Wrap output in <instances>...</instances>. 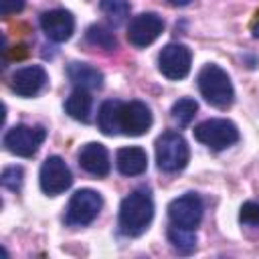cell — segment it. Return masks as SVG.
<instances>
[{
	"instance_id": "obj_9",
	"label": "cell",
	"mask_w": 259,
	"mask_h": 259,
	"mask_svg": "<svg viewBox=\"0 0 259 259\" xmlns=\"http://www.w3.org/2000/svg\"><path fill=\"white\" fill-rule=\"evenodd\" d=\"M38 182H40V188H42L45 194L57 196L73 184V174H71V170H69V166L65 164L63 158L49 156L40 166Z\"/></svg>"
},
{
	"instance_id": "obj_14",
	"label": "cell",
	"mask_w": 259,
	"mask_h": 259,
	"mask_svg": "<svg viewBox=\"0 0 259 259\" xmlns=\"http://www.w3.org/2000/svg\"><path fill=\"white\" fill-rule=\"evenodd\" d=\"M77 158H79V166H81L87 174H91V176L101 178V176H107L109 170H111L109 154H107L105 146L99 144V142H89V144H85V146L79 150V156H77Z\"/></svg>"
},
{
	"instance_id": "obj_22",
	"label": "cell",
	"mask_w": 259,
	"mask_h": 259,
	"mask_svg": "<svg viewBox=\"0 0 259 259\" xmlns=\"http://www.w3.org/2000/svg\"><path fill=\"white\" fill-rule=\"evenodd\" d=\"M99 8L115 26L121 24L130 14V2L127 0H99Z\"/></svg>"
},
{
	"instance_id": "obj_20",
	"label": "cell",
	"mask_w": 259,
	"mask_h": 259,
	"mask_svg": "<svg viewBox=\"0 0 259 259\" xmlns=\"http://www.w3.org/2000/svg\"><path fill=\"white\" fill-rule=\"evenodd\" d=\"M85 38H87L89 45L99 47V49H103V51H111V49L117 47L115 34H113L107 26H103V24H91V26L87 28V32H85Z\"/></svg>"
},
{
	"instance_id": "obj_25",
	"label": "cell",
	"mask_w": 259,
	"mask_h": 259,
	"mask_svg": "<svg viewBox=\"0 0 259 259\" xmlns=\"http://www.w3.org/2000/svg\"><path fill=\"white\" fill-rule=\"evenodd\" d=\"M26 0H0V14L2 16H10L14 12H20L24 8Z\"/></svg>"
},
{
	"instance_id": "obj_10",
	"label": "cell",
	"mask_w": 259,
	"mask_h": 259,
	"mask_svg": "<svg viewBox=\"0 0 259 259\" xmlns=\"http://www.w3.org/2000/svg\"><path fill=\"white\" fill-rule=\"evenodd\" d=\"M162 30H164V20L160 14L142 12L132 18V22L127 26V40H130V45L144 49V47L152 45L162 34Z\"/></svg>"
},
{
	"instance_id": "obj_4",
	"label": "cell",
	"mask_w": 259,
	"mask_h": 259,
	"mask_svg": "<svg viewBox=\"0 0 259 259\" xmlns=\"http://www.w3.org/2000/svg\"><path fill=\"white\" fill-rule=\"evenodd\" d=\"M47 138V130L42 125H24V123H18L14 127H10L6 134H4V148L14 154V156H20V158H32L40 144L45 142Z\"/></svg>"
},
{
	"instance_id": "obj_24",
	"label": "cell",
	"mask_w": 259,
	"mask_h": 259,
	"mask_svg": "<svg viewBox=\"0 0 259 259\" xmlns=\"http://www.w3.org/2000/svg\"><path fill=\"white\" fill-rule=\"evenodd\" d=\"M239 221L241 225H247V227H259V202H253V200L243 202L239 210Z\"/></svg>"
},
{
	"instance_id": "obj_18",
	"label": "cell",
	"mask_w": 259,
	"mask_h": 259,
	"mask_svg": "<svg viewBox=\"0 0 259 259\" xmlns=\"http://www.w3.org/2000/svg\"><path fill=\"white\" fill-rule=\"evenodd\" d=\"M91 95H89V91L87 89H75L69 97H67V101H65V111L73 117V119H77V121H87L89 119V113H91Z\"/></svg>"
},
{
	"instance_id": "obj_1",
	"label": "cell",
	"mask_w": 259,
	"mask_h": 259,
	"mask_svg": "<svg viewBox=\"0 0 259 259\" xmlns=\"http://www.w3.org/2000/svg\"><path fill=\"white\" fill-rule=\"evenodd\" d=\"M154 219V200L152 194L144 188L130 192L119 204V231L125 237L142 235Z\"/></svg>"
},
{
	"instance_id": "obj_7",
	"label": "cell",
	"mask_w": 259,
	"mask_h": 259,
	"mask_svg": "<svg viewBox=\"0 0 259 259\" xmlns=\"http://www.w3.org/2000/svg\"><path fill=\"white\" fill-rule=\"evenodd\" d=\"M192 63V53L182 42L166 45L158 55V69L170 81H180L188 75Z\"/></svg>"
},
{
	"instance_id": "obj_13",
	"label": "cell",
	"mask_w": 259,
	"mask_h": 259,
	"mask_svg": "<svg viewBox=\"0 0 259 259\" xmlns=\"http://www.w3.org/2000/svg\"><path fill=\"white\" fill-rule=\"evenodd\" d=\"M47 85V71L40 65L16 69L10 77V89L20 97H32Z\"/></svg>"
},
{
	"instance_id": "obj_26",
	"label": "cell",
	"mask_w": 259,
	"mask_h": 259,
	"mask_svg": "<svg viewBox=\"0 0 259 259\" xmlns=\"http://www.w3.org/2000/svg\"><path fill=\"white\" fill-rule=\"evenodd\" d=\"M172 6H186V4H190L192 0H168Z\"/></svg>"
},
{
	"instance_id": "obj_21",
	"label": "cell",
	"mask_w": 259,
	"mask_h": 259,
	"mask_svg": "<svg viewBox=\"0 0 259 259\" xmlns=\"http://www.w3.org/2000/svg\"><path fill=\"white\" fill-rule=\"evenodd\" d=\"M196 111H198V103L190 97H182V99L174 101L170 113H172V119L178 123V127H186L194 119Z\"/></svg>"
},
{
	"instance_id": "obj_6",
	"label": "cell",
	"mask_w": 259,
	"mask_h": 259,
	"mask_svg": "<svg viewBox=\"0 0 259 259\" xmlns=\"http://www.w3.org/2000/svg\"><path fill=\"white\" fill-rule=\"evenodd\" d=\"M194 138L200 144H204L206 148L219 152V150H225V148L233 146L235 142H239V130L233 121L214 117V119H206V121L198 123L194 127Z\"/></svg>"
},
{
	"instance_id": "obj_12",
	"label": "cell",
	"mask_w": 259,
	"mask_h": 259,
	"mask_svg": "<svg viewBox=\"0 0 259 259\" xmlns=\"http://www.w3.org/2000/svg\"><path fill=\"white\" fill-rule=\"evenodd\" d=\"M40 28L53 42H65L75 30V18L65 8H53L40 14Z\"/></svg>"
},
{
	"instance_id": "obj_2",
	"label": "cell",
	"mask_w": 259,
	"mask_h": 259,
	"mask_svg": "<svg viewBox=\"0 0 259 259\" xmlns=\"http://www.w3.org/2000/svg\"><path fill=\"white\" fill-rule=\"evenodd\" d=\"M200 95L219 109H227L233 101H235V89L233 83L227 75L225 69H221L219 65H204L196 77Z\"/></svg>"
},
{
	"instance_id": "obj_8",
	"label": "cell",
	"mask_w": 259,
	"mask_h": 259,
	"mask_svg": "<svg viewBox=\"0 0 259 259\" xmlns=\"http://www.w3.org/2000/svg\"><path fill=\"white\" fill-rule=\"evenodd\" d=\"M202 212H204V204L196 192H186L168 204L170 225H178L184 229H196L202 221Z\"/></svg>"
},
{
	"instance_id": "obj_23",
	"label": "cell",
	"mask_w": 259,
	"mask_h": 259,
	"mask_svg": "<svg viewBox=\"0 0 259 259\" xmlns=\"http://www.w3.org/2000/svg\"><path fill=\"white\" fill-rule=\"evenodd\" d=\"M22 180H24V170L20 166H6L2 170L0 182H2L4 188L12 190V192H18L20 186H22Z\"/></svg>"
},
{
	"instance_id": "obj_16",
	"label": "cell",
	"mask_w": 259,
	"mask_h": 259,
	"mask_svg": "<svg viewBox=\"0 0 259 259\" xmlns=\"http://www.w3.org/2000/svg\"><path fill=\"white\" fill-rule=\"evenodd\" d=\"M67 77L75 87L87 89V91L101 89L103 85V73L87 63H71L67 67Z\"/></svg>"
},
{
	"instance_id": "obj_17",
	"label": "cell",
	"mask_w": 259,
	"mask_h": 259,
	"mask_svg": "<svg viewBox=\"0 0 259 259\" xmlns=\"http://www.w3.org/2000/svg\"><path fill=\"white\" fill-rule=\"evenodd\" d=\"M119 99H107L101 103L99 113H97V125L105 136H115L119 134V109H121Z\"/></svg>"
},
{
	"instance_id": "obj_11",
	"label": "cell",
	"mask_w": 259,
	"mask_h": 259,
	"mask_svg": "<svg viewBox=\"0 0 259 259\" xmlns=\"http://www.w3.org/2000/svg\"><path fill=\"white\" fill-rule=\"evenodd\" d=\"M152 125V113L150 107L144 101H127L121 103L119 109V130L125 136H142Z\"/></svg>"
},
{
	"instance_id": "obj_15",
	"label": "cell",
	"mask_w": 259,
	"mask_h": 259,
	"mask_svg": "<svg viewBox=\"0 0 259 259\" xmlns=\"http://www.w3.org/2000/svg\"><path fill=\"white\" fill-rule=\"evenodd\" d=\"M115 166L123 176H140L148 168V154L140 146H127L117 150Z\"/></svg>"
},
{
	"instance_id": "obj_5",
	"label": "cell",
	"mask_w": 259,
	"mask_h": 259,
	"mask_svg": "<svg viewBox=\"0 0 259 259\" xmlns=\"http://www.w3.org/2000/svg\"><path fill=\"white\" fill-rule=\"evenodd\" d=\"M101 206H103V198L99 192L91 188H81L69 200L65 223L69 227H85L97 219Z\"/></svg>"
},
{
	"instance_id": "obj_27",
	"label": "cell",
	"mask_w": 259,
	"mask_h": 259,
	"mask_svg": "<svg viewBox=\"0 0 259 259\" xmlns=\"http://www.w3.org/2000/svg\"><path fill=\"white\" fill-rule=\"evenodd\" d=\"M253 36H255V38H259V22L253 26Z\"/></svg>"
},
{
	"instance_id": "obj_3",
	"label": "cell",
	"mask_w": 259,
	"mask_h": 259,
	"mask_svg": "<svg viewBox=\"0 0 259 259\" xmlns=\"http://www.w3.org/2000/svg\"><path fill=\"white\" fill-rule=\"evenodd\" d=\"M190 160V150L182 134L178 132H164L156 140V162L158 168L164 172H180L186 168Z\"/></svg>"
},
{
	"instance_id": "obj_19",
	"label": "cell",
	"mask_w": 259,
	"mask_h": 259,
	"mask_svg": "<svg viewBox=\"0 0 259 259\" xmlns=\"http://www.w3.org/2000/svg\"><path fill=\"white\" fill-rule=\"evenodd\" d=\"M168 239L174 245V249H178L180 253H192L196 249V233H194V229H184V227H178V225H170Z\"/></svg>"
}]
</instances>
